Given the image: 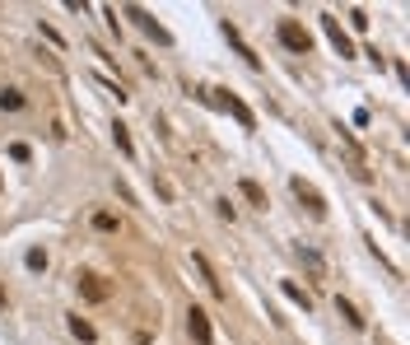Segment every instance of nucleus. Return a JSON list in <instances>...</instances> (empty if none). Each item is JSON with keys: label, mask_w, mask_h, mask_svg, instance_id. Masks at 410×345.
<instances>
[{"label": "nucleus", "mask_w": 410, "mask_h": 345, "mask_svg": "<svg viewBox=\"0 0 410 345\" xmlns=\"http://www.w3.org/2000/svg\"><path fill=\"white\" fill-rule=\"evenodd\" d=\"M280 43H285L294 56H308L312 52V33L303 28L299 19H280Z\"/></svg>", "instance_id": "1"}, {"label": "nucleus", "mask_w": 410, "mask_h": 345, "mask_svg": "<svg viewBox=\"0 0 410 345\" xmlns=\"http://www.w3.org/2000/svg\"><path fill=\"white\" fill-rule=\"evenodd\" d=\"M289 187H294V196L303 200V210H308L312 220H326V200H321V191L312 187V182H303V178H289Z\"/></svg>", "instance_id": "2"}, {"label": "nucleus", "mask_w": 410, "mask_h": 345, "mask_svg": "<svg viewBox=\"0 0 410 345\" xmlns=\"http://www.w3.org/2000/svg\"><path fill=\"white\" fill-rule=\"evenodd\" d=\"M215 94H220V98H215V103H220L224 112H233V117H238V126H243V131H252V126H256V117H252V112H247V103L238 98V94H229V89H215Z\"/></svg>", "instance_id": "3"}, {"label": "nucleus", "mask_w": 410, "mask_h": 345, "mask_svg": "<svg viewBox=\"0 0 410 345\" xmlns=\"http://www.w3.org/2000/svg\"><path fill=\"white\" fill-rule=\"evenodd\" d=\"M75 290L84 294L89 303H103V299H108V285H103V276H93V271H79V276H75Z\"/></svg>", "instance_id": "4"}, {"label": "nucleus", "mask_w": 410, "mask_h": 345, "mask_svg": "<svg viewBox=\"0 0 410 345\" xmlns=\"http://www.w3.org/2000/svg\"><path fill=\"white\" fill-rule=\"evenodd\" d=\"M321 28H326V38H331V47H336L341 56H355V43H350V33H345V28L331 19V14H321Z\"/></svg>", "instance_id": "5"}, {"label": "nucleus", "mask_w": 410, "mask_h": 345, "mask_svg": "<svg viewBox=\"0 0 410 345\" xmlns=\"http://www.w3.org/2000/svg\"><path fill=\"white\" fill-rule=\"evenodd\" d=\"M187 332H191V341H196V345H210V341H215L210 317H205L200 308H191V312H187Z\"/></svg>", "instance_id": "6"}, {"label": "nucleus", "mask_w": 410, "mask_h": 345, "mask_svg": "<svg viewBox=\"0 0 410 345\" xmlns=\"http://www.w3.org/2000/svg\"><path fill=\"white\" fill-rule=\"evenodd\" d=\"M126 14H131V19H135V23H140L144 33L154 38V43H164V47H168V43H173V38H168V28H164V23H154V19H149V14H144V10H140V5H131V10H126Z\"/></svg>", "instance_id": "7"}, {"label": "nucleus", "mask_w": 410, "mask_h": 345, "mask_svg": "<svg viewBox=\"0 0 410 345\" xmlns=\"http://www.w3.org/2000/svg\"><path fill=\"white\" fill-rule=\"evenodd\" d=\"M191 266H196V276L205 280V290H210L215 299H224V285L215 280V271H210V261H205V252H191Z\"/></svg>", "instance_id": "8"}, {"label": "nucleus", "mask_w": 410, "mask_h": 345, "mask_svg": "<svg viewBox=\"0 0 410 345\" xmlns=\"http://www.w3.org/2000/svg\"><path fill=\"white\" fill-rule=\"evenodd\" d=\"M224 38H229V43H233V52L243 56L247 66H256V52H252V47H247V43H243V33H238V28H233V23H224Z\"/></svg>", "instance_id": "9"}, {"label": "nucleus", "mask_w": 410, "mask_h": 345, "mask_svg": "<svg viewBox=\"0 0 410 345\" xmlns=\"http://www.w3.org/2000/svg\"><path fill=\"white\" fill-rule=\"evenodd\" d=\"M238 191H243V196L252 200V205H261V210L271 205V200H266V187H261V182H252V178H243V182H238Z\"/></svg>", "instance_id": "10"}, {"label": "nucleus", "mask_w": 410, "mask_h": 345, "mask_svg": "<svg viewBox=\"0 0 410 345\" xmlns=\"http://www.w3.org/2000/svg\"><path fill=\"white\" fill-rule=\"evenodd\" d=\"M299 256H303V266L312 271V280H321V276H326V266H321V256L312 252V247H299Z\"/></svg>", "instance_id": "11"}, {"label": "nucleus", "mask_w": 410, "mask_h": 345, "mask_svg": "<svg viewBox=\"0 0 410 345\" xmlns=\"http://www.w3.org/2000/svg\"><path fill=\"white\" fill-rule=\"evenodd\" d=\"M112 140H117V149H122V154H126V159H131V154H135V145H131V131H126V126H122V122L112 126Z\"/></svg>", "instance_id": "12"}, {"label": "nucleus", "mask_w": 410, "mask_h": 345, "mask_svg": "<svg viewBox=\"0 0 410 345\" xmlns=\"http://www.w3.org/2000/svg\"><path fill=\"white\" fill-rule=\"evenodd\" d=\"M336 308H341V317H345V322H350V327H355V332H359V327H364V317H359V312H355V303L336 299Z\"/></svg>", "instance_id": "13"}, {"label": "nucleus", "mask_w": 410, "mask_h": 345, "mask_svg": "<svg viewBox=\"0 0 410 345\" xmlns=\"http://www.w3.org/2000/svg\"><path fill=\"white\" fill-rule=\"evenodd\" d=\"M285 294H289V299H294V303H303V312H308V308H312V299H308V290H299V285H294V280H285Z\"/></svg>", "instance_id": "14"}, {"label": "nucleus", "mask_w": 410, "mask_h": 345, "mask_svg": "<svg viewBox=\"0 0 410 345\" xmlns=\"http://www.w3.org/2000/svg\"><path fill=\"white\" fill-rule=\"evenodd\" d=\"M93 229H98V234H117V215H93Z\"/></svg>", "instance_id": "15"}, {"label": "nucleus", "mask_w": 410, "mask_h": 345, "mask_svg": "<svg viewBox=\"0 0 410 345\" xmlns=\"http://www.w3.org/2000/svg\"><path fill=\"white\" fill-rule=\"evenodd\" d=\"M70 332H75L79 341H93V336H98V332H93L89 322H84V317H70Z\"/></svg>", "instance_id": "16"}, {"label": "nucleus", "mask_w": 410, "mask_h": 345, "mask_svg": "<svg viewBox=\"0 0 410 345\" xmlns=\"http://www.w3.org/2000/svg\"><path fill=\"white\" fill-rule=\"evenodd\" d=\"M0 108H10V112L23 108V94H19V89H5V94H0Z\"/></svg>", "instance_id": "17"}, {"label": "nucleus", "mask_w": 410, "mask_h": 345, "mask_svg": "<svg viewBox=\"0 0 410 345\" xmlns=\"http://www.w3.org/2000/svg\"><path fill=\"white\" fill-rule=\"evenodd\" d=\"M28 271H47V252H42V247H33V252H28Z\"/></svg>", "instance_id": "18"}]
</instances>
